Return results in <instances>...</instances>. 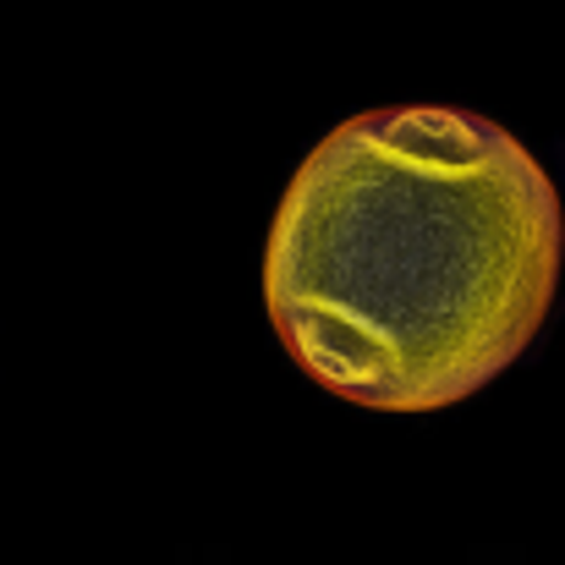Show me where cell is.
<instances>
[{
    "label": "cell",
    "mask_w": 565,
    "mask_h": 565,
    "mask_svg": "<svg viewBox=\"0 0 565 565\" xmlns=\"http://www.w3.org/2000/svg\"><path fill=\"white\" fill-rule=\"evenodd\" d=\"M561 258V192L505 127L384 105L297 166L264 242V308L330 395L439 412L533 347Z\"/></svg>",
    "instance_id": "1"
}]
</instances>
